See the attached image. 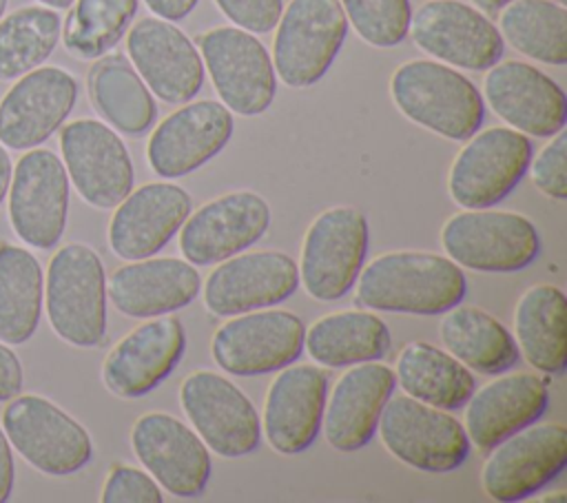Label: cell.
<instances>
[{
  "label": "cell",
  "mask_w": 567,
  "mask_h": 503,
  "mask_svg": "<svg viewBox=\"0 0 567 503\" xmlns=\"http://www.w3.org/2000/svg\"><path fill=\"white\" fill-rule=\"evenodd\" d=\"M62 164L80 197L95 208H115L133 188V162L109 124L80 117L60 131Z\"/></svg>",
  "instance_id": "15"
},
{
  "label": "cell",
  "mask_w": 567,
  "mask_h": 503,
  "mask_svg": "<svg viewBox=\"0 0 567 503\" xmlns=\"http://www.w3.org/2000/svg\"><path fill=\"white\" fill-rule=\"evenodd\" d=\"M483 95L501 120L525 135L551 137L565 129V91L529 62L492 64L483 78Z\"/></svg>",
  "instance_id": "23"
},
{
  "label": "cell",
  "mask_w": 567,
  "mask_h": 503,
  "mask_svg": "<svg viewBox=\"0 0 567 503\" xmlns=\"http://www.w3.org/2000/svg\"><path fill=\"white\" fill-rule=\"evenodd\" d=\"M441 315V343L465 368L481 374H501L518 361L512 332L487 310L456 304Z\"/></svg>",
  "instance_id": "33"
},
{
  "label": "cell",
  "mask_w": 567,
  "mask_h": 503,
  "mask_svg": "<svg viewBox=\"0 0 567 503\" xmlns=\"http://www.w3.org/2000/svg\"><path fill=\"white\" fill-rule=\"evenodd\" d=\"M377 432L392 456L421 472H452L470 454L463 423L447 410L427 406L410 394H396L385 401Z\"/></svg>",
  "instance_id": "5"
},
{
  "label": "cell",
  "mask_w": 567,
  "mask_h": 503,
  "mask_svg": "<svg viewBox=\"0 0 567 503\" xmlns=\"http://www.w3.org/2000/svg\"><path fill=\"white\" fill-rule=\"evenodd\" d=\"M465 275L450 257L427 250H390L361 266L357 301L370 310L441 315L465 297Z\"/></svg>",
  "instance_id": "1"
},
{
  "label": "cell",
  "mask_w": 567,
  "mask_h": 503,
  "mask_svg": "<svg viewBox=\"0 0 567 503\" xmlns=\"http://www.w3.org/2000/svg\"><path fill=\"white\" fill-rule=\"evenodd\" d=\"M13 454H11V443L0 425V503L9 501L11 490H13Z\"/></svg>",
  "instance_id": "44"
},
{
  "label": "cell",
  "mask_w": 567,
  "mask_h": 503,
  "mask_svg": "<svg viewBox=\"0 0 567 503\" xmlns=\"http://www.w3.org/2000/svg\"><path fill=\"white\" fill-rule=\"evenodd\" d=\"M86 91L100 117L124 135H142L155 122L153 93L122 53H104L93 62Z\"/></svg>",
  "instance_id": "31"
},
{
  "label": "cell",
  "mask_w": 567,
  "mask_h": 503,
  "mask_svg": "<svg viewBox=\"0 0 567 503\" xmlns=\"http://www.w3.org/2000/svg\"><path fill=\"white\" fill-rule=\"evenodd\" d=\"M275 27V73L286 86L306 89L319 82L337 58L348 18L339 0H290Z\"/></svg>",
  "instance_id": "7"
},
{
  "label": "cell",
  "mask_w": 567,
  "mask_h": 503,
  "mask_svg": "<svg viewBox=\"0 0 567 503\" xmlns=\"http://www.w3.org/2000/svg\"><path fill=\"white\" fill-rule=\"evenodd\" d=\"M441 246L461 268L514 273L538 257L540 237L532 219L520 213L467 208L447 217Z\"/></svg>",
  "instance_id": "4"
},
{
  "label": "cell",
  "mask_w": 567,
  "mask_h": 503,
  "mask_svg": "<svg viewBox=\"0 0 567 503\" xmlns=\"http://www.w3.org/2000/svg\"><path fill=\"white\" fill-rule=\"evenodd\" d=\"M197 2L199 0H144V4L157 18H164V20H171V22L186 18L195 9Z\"/></svg>",
  "instance_id": "45"
},
{
  "label": "cell",
  "mask_w": 567,
  "mask_h": 503,
  "mask_svg": "<svg viewBox=\"0 0 567 503\" xmlns=\"http://www.w3.org/2000/svg\"><path fill=\"white\" fill-rule=\"evenodd\" d=\"M102 503H162L159 483L144 470L131 465L111 468L102 494Z\"/></svg>",
  "instance_id": "41"
},
{
  "label": "cell",
  "mask_w": 567,
  "mask_h": 503,
  "mask_svg": "<svg viewBox=\"0 0 567 503\" xmlns=\"http://www.w3.org/2000/svg\"><path fill=\"white\" fill-rule=\"evenodd\" d=\"M514 341L532 368L560 374L567 366V301L554 284H534L514 308Z\"/></svg>",
  "instance_id": "30"
},
{
  "label": "cell",
  "mask_w": 567,
  "mask_h": 503,
  "mask_svg": "<svg viewBox=\"0 0 567 503\" xmlns=\"http://www.w3.org/2000/svg\"><path fill=\"white\" fill-rule=\"evenodd\" d=\"M2 430L20 456L49 476H69L93 456L86 428L40 394H18L2 410Z\"/></svg>",
  "instance_id": "6"
},
{
  "label": "cell",
  "mask_w": 567,
  "mask_h": 503,
  "mask_svg": "<svg viewBox=\"0 0 567 503\" xmlns=\"http://www.w3.org/2000/svg\"><path fill=\"white\" fill-rule=\"evenodd\" d=\"M565 155H567V133L558 131L551 135L549 144H545L534 160H529V175L534 186L556 199L565 202L567 197V177H565Z\"/></svg>",
  "instance_id": "40"
},
{
  "label": "cell",
  "mask_w": 567,
  "mask_h": 503,
  "mask_svg": "<svg viewBox=\"0 0 567 503\" xmlns=\"http://www.w3.org/2000/svg\"><path fill=\"white\" fill-rule=\"evenodd\" d=\"M303 350L326 368L379 361L390 350V330L368 310H339L306 328Z\"/></svg>",
  "instance_id": "32"
},
{
  "label": "cell",
  "mask_w": 567,
  "mask_h": 503,
  "mask_svg": "<svg viewBox=\"0 0 567 503\" xmlns=\"http://www.w3.org/2000/svg\"><path fill=\"white\" fill-rule=\"evenodd\" d=\"M303 321L279 308H259L228 317L213 335L215 363L237 377L275 372L303 350Z\"/></svg>",
  "instance_id": "12"
},
{
  "label": "cell",
  "mask_w": 567,
  "mask_h": 503,
  "mask_svg": "<svg viewBox=\"0 0 567 503\" xmlns=\"http://www.w3.org/2000/svg\"><path fill=\"white\" fill-rule=\"evenodd\" d=\"M126 53L153 95L190 102L204 84V62L190 38L164 18H142L126 35Z\"/></svg>",
  "instance_id": "20"
},
{
  "label": "cell",
  "mask_w": 567,
  "mask_h": 503,
  "mask_svg": "<svg viewBox=\"0 0 567 503\" xmlns=\"http://www.w3.org/2000/svg\"><path fill=\"white\" fill-rule=\"evenodd\" d=\"M270 226V206L255 191L219 195L184 219L179 250L193 266L219 264L264 237Z\"/></svg>",
  "instance_id": "16"
},
{
  "label": "cell",
  "mask_w": 567,
  "mask_h": 503,
  "mask_svg": "<svg viewBox=\"0 0 567 503\" xmlns=\"http://www.w3.org/2000/svg\"><path fill=\"white\" fill-rule=\"evenodd\" d=\"M330 377L312 363L284 366L264 399L261 428L268 445L279 454L303 452L319 434Z\"/></svg>",
  "instance_id": "25"
},
{
  "label": "cell",
  "mask_w": 567,
  "mask_h": 503,
  "mask_svg": "<svg viewBox=\"0 0 567 503\" xmlns=\"http://www.w3.org/2000/svg\"><path fill=\"white\" fill-rule=\"evenodd\" d=\"M140 0H73L64 20L62 44L78 60L109 53L135 18Z\"/></svg>",
  "instance_id": "38"
},
{
  "label": "cell",
  "mask_w": 567,
  "mask_h": 503,
  "mask_svg": "<svg viewBox=\"0 0 567 503\" xmlns=\"http://www.w3.org/2000/svg\"><path fill=\"white\" fill-rule=\"evenodd\" d=\"M215 4L235 27L250 33L272 31L284 11L281 0H215Z\"/></svg>",
  "instance_id": "42"
},
{
  "label": "cell",
  "mask_w": 567,
  "mask_h": 503,
  "mask_svg": "<svg viewBox=\"0 0 567 503\" xmlns=\"http://www.w3.org/2000/svg\"><path fill=\"white\" fill-rule=\"evenodd\" d=\"M390 95L408 120L456 142L472 137L485 117L478 89L456 69L434 60H408L396 66Z\"/></svg>",
  "instance_id": "2"
},
{
  "label": "cell",
  "mask_w": 567,
  "mask_h": 503,
  "mask_svg": "<svg viewBox=\"0 0 567 503\" xmlns=\"http://www.w3.org/2000/svg\"><path fill=\"white\" fill-rule=\"evenodd\" d=\"M44 277L35 255L16 244H0V341L27 343L38 330Z\"/></svg>",
  "instance_id": "35"
},
{
  "label": "cell",
  "mask_w": 567,
  "mask_h": 503,
  "mask_svg": "<svg viewBox=\"0 0 567 503\" xmlns=\"http://www.w3.org/2000/svg\"><path fill=\"white\" fill-rule=\"evenodd\" d=\"M202 286L197 268L186 259L144 257L111 273L106 292L126 317L148 319L188 306Z\"/></svg>",
  "instance_id": "29"
},
{
  "label": "cell",
  "mask_w": 567,
  "mask_h": 503,
  "mask_svg": "<svg viewBox=\"0 0 567 503\" xmlns=\"http://www.w3.org/2000/svg\"><path fill=\"white\" fill-rule=\"evenodd\" d=\"M40 4H44V7H51V9H69L71 4H73V0H38Z\"/></svg>",
  "instance_id": "48"
},
{
  "label": "cell",
  "mask_w": 567,
  "mask_h": 503,
  "mask_svg": "<svg viewBox=\"0 0 567 503\" xmlns=\"http://www.w3.org/2000/svg\"><path fill=\"white\" fill-rule=\"evenodd\" d=\"M47 319L53 332L78 348H93L106 335V275L100 255L71 242L55 250L44 284Z\"/></svg>",
  "instance_id": "3"
},
{
  "label": "cell",
  "mask_w": 567,
  "mask_h": 503,
  "mask_svg": "<svg viewBox=\"0 0 567 503\" xmlns=\"http://www.w3.org/2000/svg\"><path fill=\"white\" fill-rule=\"evenodd\" d=\"M184 348L186 335L177 317H148L109 350L102 363V381L115 397H144L171 374Z\"/></svg>",
  "instance_id": "24"
},
{
  "label": "cell",
  "mask_w": 567,
  "mask_h": 503,
  "mask_svg": "<svg viewBox=\"0 0 567 503\" xmlns=\"http://www.w3.org/2000/svg\"><path fill=\"white\" fill-rule=\"evenodd\" d=\"M230 135L233 115L221 102H186L153 129L146 160L159 177H184L213 160L228 144Z\"/></svg>",
  "instance_id": "22"
},
{
  "label": "cell",
  "mask_w": 567,
  "mask_h": 503,
  "mask_svg": "<svg viewBox=\"0 0 567 503\" xmlns=\"http://www.w3.org/2000/svg\"><path fill=\"white\" fill-rule=\"evenodd\" d=\"M193 204L190 195L171 182H148L115 206L109 222V246L126 261L159 253L179 230Z\"/></svg>",
  "instance_id": "26"
},
{
  "label": "cell",
  "mask_w": 567,
  "mask_h": 503,
  "mask_svg": "<svg viewBox=\"0 0 567 503\" xmlns=\"http://www.w3.org/2000/svg\"><path fill=\"white\" fill-rule=\"evenodd\" d=\"M7 2H9V0H0V18H2L4 11H7Z\"/></svg>",
  "instance_id": "49"
},
{
  "label": "cell",
  "mask_w": 567,
  "mask_h": 503,
  "mask_svg": "<svg viewBox=\"0 0 567 503\" xmlns=\"http://www.w3.org/2000/svg\"><path fill=\"white\" fill-rule=\"evenodd\" d=\"M498 33L518 53L551 66L567 62V11L554 0H512L498 11Z\"/></svg>",
  "instance_id": "36"
},
{
  "label": "cell",
  "mask_w": 567,
  "mask_h": 503,
  "mask_svg": "<svg viewBox=\"0 0 567 503\" xmlns=\"http://www.w3.org/2000/svg\"><path fill=\"white\" fill-rule=\"evenodd\" d=\"M11 173H13V164H11V157H9V151L0 144V204L9 191V184H11Z\"/></svg>",
  "instance_id": "46"
},
{
  "label": "cell",
  "mask_w": 567,
  "mask_h": 503,
  "mask_svg": "<svg viewBox=\"0 0 567 503\" xmlns=\"http://www.w3.org/2000/svg\"><path fill=\"white\" fill-rule=\"evenodd\" d=\"M78 80L60 66H38L18 78L0 100V144L29 151L47 142L78 102Z\"/></svg>",
  "instance_id": "19"
},
{
  "label": "cell",
  "mask_w": 567,
  "mask_h": 503,
  "mask_svg": "<svg viewBox=\"0 0 567 503\" xmlns=\"http://www.w3.org/2000/svg\"><path fill=\"white\" fill-rule=\"evenodd\" d=\"M487 452L481 468L483 492L501 503L523 501L567 465V430L560 423H529Z\"/></svg>",
  "instance_id": "13"
},
{
  "label": "cell",
  "mask_w": 567,
  "mask_h": 503,
  "mask_svg": "<svg viewBox=\"0 0 567 503\" xmlns=\"http://www.w3.org/2000/svg\"><path fill=\"white\" fill-rule=\"evenodd\" d=\"M394 381L405 394L441 410L465 406L476 388L470 368L447 350L427 341H410L401 348L394 366Z\"/></svg>",
  "instance_id": "34"
},
{
  "label": "cell",
  "mask_w": 567,
  "mask_h": 503,
  "mask_svg": "<svg viewBox=\"0 0 567 503\" xmlns=\"http://www.w3.org/2000/svg\"><path fill=\"white\" fill-rule=\"evenodd\" d=\"M368 253V219L354 206H332L319 213L301 242L299 281L319 301L343 297Z\"/></svg>",
  "instance_id": "8"
},
{
  "label": "cell",
  "mask_w": 567,
  "mask_h": 503,
  "mask_svg": "<svg viewBox=\"0 0 567 503\" xmlns=\"http://www.w3.org/2000/svg\"><path fill=\"white\" fill-rule=\"evenodd\" d=\"M62 35V18L44 4H29L0 18V80L42 66Z\"/></svg>",
  "instance_id": "37"
},
{
  "label": "cell",
  "mask_w": 567,
  "mask_h": 503,
  "mask_svg": "<svg viewBox=\"0 0 567 503\" xmlns=\"http://www.w3.org/2000/svg\"><path fill=\"white\" fill-rule=\"evenodd\" d=\"M474 4H476V9L478 11H483V13H498L507 2H512V0H472Z\"/></svg>",
  "instance_id": "47"
},
{
  "label": "cell",
  "mask_w": 567,
  "mask_h": 503,
  "mask_svg": "<svg viewBox=\"0 0 567 503\" xmlns=\"http://www.w3.org/2000/svg\"><path fill=\"white\" fill-rule=\"evenodd\" d=\"M299 286L297 261L279 250L237 253L219 261L204 284V306L217 317L259 310L288 299Z\"/></svg>",
  "instance_id": "21"
},
{
  "label": "cell",
  "mask_w": 567,
  "mask_h": 503,
  "mask_svg": "<svg viewBox=\"0 0 567 503\" xmlns=\"http://www.w3.org/2000/svg\"><path fill=\"white\" fill-rule=\"evenodd\" d=\"M199 55L221 104L237 115L264 113L277 91V75L266 47L239 27H213L197 38Z\"/></svg>",
  "instance_id": "10"
},
{
  "label": "cell",
  "mask_w": 567,
  "mask_h": 503,
  "mask_svg": "<svg viewBox=\"0 0 567 503\" xmlns=\"http://www.w3.org/2000/svg\"><path fill=\"white\" fill-rule=\"evenodd\" d=\"M549 403L547 381L534 372H509L487 381L465 401L463 428L483 452L534 423Z\"/></svg>",
  "instance_id": "28"
},
{
  "label": "cell",
  "mask_w": 567,
  "mask_h": 503,
  "mask_svg": "<svg viewBox=\"0 0 567 503\" xmlns=\"http://www.w3.org/2000/svg\"><path fill=\"white\" fill-rule=\"evenodd\" d=\"M359 38L372 47H396L408 38L410 0H339Z\"/></svg>",
  "instance_id": "39"
},
{
  "label": "cell",
  "mask_w": 567,
  "mask_h": 503,
  "mask_svg": "<svg viewBox=\"0 0 567 503\" xmlns=\"http://www.w3.org/2000/svg\"><path fill=\"white\" fill-rule=\"evenodd\" d=\"M179 403L199 439L224 459L250 454L261 439L252 401L224 374L195 370L179 386Z\"/></svg>",
  "instance_id": "11"
},
{
  "label": "cell",
  "mask_w": 567,
  "mask_h": 503,
  "mask_svg": "<svg viewBox=\"0 0 567 503\" xmlns=\"http://www.w3.org/2000/svg\"><path fill=\"white\" fill-rule=\"evenodd\" d=\"M408 33L427 55L467 71H485L503 55L496 24L483 11L458 0L421 4L410 18Z\"/></svg>",
  "instance_id": "17"
},
{
  "label": "cell",
  "mask_w": 567,
  "mask_h": 503,
  "mask_svg": "<svg viewBox=\"0 0 567 503\" xmlns=\"http://www.w3.org/2000/svg\"><path fill=\"white\" fill-rule=\"evenodd\" d=\"M24 386V372L18 355L11 346L0 341V401H9L20 394Z\"/></svg>",
  "instance_id": "43"
},
{
  "label": "cell",
  "mask_w": 567,
  "mask_h": 503,
  "mask_svg": "<svg viewBox=\"0 0 567 503\" xmlns=\"http://www.w3.org/2000/svg\"><path fill=\"white\" fill-rule=\"evenodd\" d=\"M529 160L525 133L509 126L476 131L450 164L447 193L461 208H489L514 191Z\"/></svg>",
  "instance_id": "9"
},
{
  "label": "cell",
  "mask_w": 567,
  "mask_h": 503,
  "mask_svg": "<svg viewBox=\"0 0 567 503\" xmlns=\"http://www.w3.org/2000/svg\"><path fill=\"white\" fill-rule=\"evenodd\" d=\"M131 448L144 470L173 496H199L210 479V450L168 412H146L131 428Z\"/></svg>",
  "instance_id": "18"
},
{
  "label": "cell",
  "mask_w": 567,
  "mask_h": 503,
  "mask_svg": "<svg viewBox=\"0 0 567 503\" xmlns=\"http://www.w3.org/2000/svg\"><path fill=\"white\" fill-rule=\"evenodd\" d=\"M556 2H558V4H565V2H567V0H556Z\"/></svg>",
  "instance_id": "50"
},
{
  "label": "cell",
  "mask_w": 567,
  "mask_h": 503,
  "mask_svg": "<svg viewBox=\"0 0 567 503\" xmlns=\"http://www.w3.org/2000/svg\"><path fill=\"white\" fill-rule=\"evenodd\" d=\"M394 388V370L385 363H352L326 397L321 430L328 445L339 452L363 448L374 437L381 410Z\"/></svg>",
  "instance_id": "27"
},
{
  "label": "cell",
  "mask_w": 567,
  "mask_h": 503,
  "mask_svg": "<svg viewBox=\"0 0 567 503\" xmlns=\"http://www.w3.org/2000/svg\"><path fill=\"white\" fill-rule=\"evenodd\" d=\"M69 175L49 148H29L16 164L9 184V222L27 246L53 248L66 226Z\"/></svg>",
  "instance_id": "14"
}]
</instances>
